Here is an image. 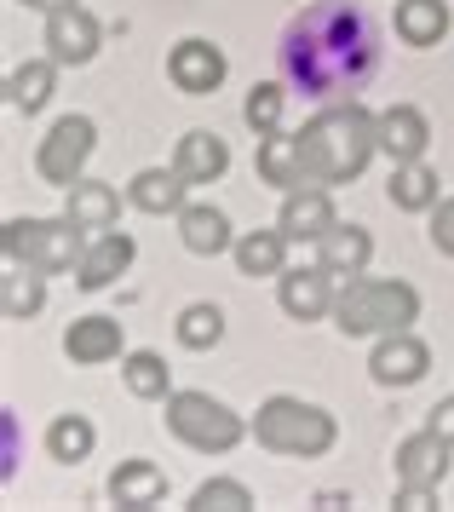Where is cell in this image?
Segmentation results:
<instances>
[{
    "instance_id": "obj_4",
    "label": "cell",
    "mask_w": 454,
    "mask_h": 512,
    "mask_svg": "<svg viewBox=\"0 0 454 512\" xmlns=\"http://www.w3.org/2000/svg\"><path fill=\"white\" fill-rule=\"evenodd\" d=\"M253 438L276 455H328L334 449V415L299 397H271L253 415Z\"/></svg>"
},
{
    "instance_id": "obj_17",
    "label": "cell",
    "mask_w": 454,
    "mask_h": 512,
    "mask_svg": "<svg viewBox=\"0 0 454 512\" xmlns=\"http://www.w3.org/2000/svg\"><path fill=\"white\" fill-rule=\"evenodd\" d=\"M64 351L75 363H110V357H121V323L115 317H75L64 328Z\"/></svg>"
},
{
    "instance_id": "obj_9",
    "label": "cell",
    "mask_w": 454,
    "mask_h": 512,
    "mask_svg": "<svg viewBox=\"0 0 454 512\" xmlns=\"http://www.w3.org/2000/svg\"><path fill=\"white\" fill-rule=\"evenodd\" d=\"M167 75H173V87L190 98H207L219 93V81H225V52L213 47V41H179V47L167 52Z\"/></svg>"
},
{
    "instance_id": "obj_21",
    "label": "cell",
    "mask_w": 454,
    "mask_h": 512,
    "mask_svg": "<svg viewBox=\"0 0 454 512\" xmlns=\"http://www.w3.org/2000/svg\"><path fill=\"white\" fill-rule=\"evenodd\" d=\"M259 179L276 190H299L305 185V162H299V133H265L259 139Z\"/></svg>"
},
{
    "instance_id": "obj_26",
    "label": "cell",
    "mask_w": 454,
    "mask_h": 512,
    "mask_svg": "<svg viewBox=\"0 0 454 512\" xmlns=\"http://www.w3.org/2000/svg\"><path fill=\"white\" fill-rule=\"evenodd\" d=\"M391 202L403 213H432L437 208V173L426 162H397V173H391Z\"/></svg>"
},
{
    "instance_id": "obj_33",
    "label": "cell",
    "mask_w": 454,
    "mask_h": 512,
    "mask_svg": "<svg viewBox=\"0 0 454 512\" xmlns=\"http://www.w3.org/2000/svg\"><path fill=\"white\" fill-rule=\"evenodd\" d=\"M190 507H202V512H242V507H253V495H248V484H236V478H213V484H202L196 495H190Z\"/></svg>"
},
{
    "instance_id": "obj_23",
    "label": "cell",
    "mask_w": 454,
    "mask_h": 512,
    "mask_svg": "<svg viewBox=\"0 0 454 512\" xmlns=\"http://www.w3.org/2000/svg\"><path fill=\"white\" fill-rule=\"evenodd\" d=\"M397 35L409 47H437L449 35V6L443 0H397Z\"/></svg>"
},
{
    "instance_id": "obj_19",
    "label": "cell",
    "mask_w": 454,
    "mask_h": 512,
    "mask_svg": "<svg viewBox=\"0 0 454 512\" xmlns=\"http://www.w3.org/2000/svg\"><path fill=\"white\" fill-rule=\"evenodd\" d=\"M317 248H322V265H328L334 277L351 282V277H363L368 271V259H374V236H368L363 225H334Z\"/></svg>"
},
{
    "instance_id": "obj_2",
    "label": "cell",
    "mask_w": 454,
    "mask_h": 512,
    "mask_svg": "<svg viewBox=\"0 0 454 512\" xmlns=\"http://www.w3.org/2000/svg\"><path fill=\"white\" fill-rule=\"evenodd\" d=\"M380 150V116H368L363 104H328L322 116L299 127V162H305V185H351Z\"/></svg>"
},
{
    "instance_id": "obj_13",
    "label": "cell",
    "mask_w": 454,
    "mask_h": 512,
    "mask_svg": "<svg viewBox=\"0 0 454 512\" xmlns=\"http://www.w3.org/2000/svg\"><path fill=\"white\" fill-rule=\"evenodd\" d=\"M46 47H52V64H87L98 52V18L81 6H58L46 18Z\"/></svg>"
},
{
    "instance_id": "obj_6",
    "label": "cell",
    "mask_w": 454,
    "mask_h": 512,
    "mask_svg": "<svg viewBox=\"0 0 454 512\" xmlns=\"http://www.w3.org/2000/svg\"><path fill=\"white\" fill-rule=\"evenodd\" d=\"M167 426H173L179 443L202 449V455H225V449H236L242 432H248L236 409H225L219 397H207V392H173L167 397Z\"/></svg>"
},
{
    "instance_id": "obj_3",
    "label": "cell",
    "mask_w": 454,
    "mask_h": 512,
    "mask_svg": "<svg viewBox=\"0 0 454 512\" xmlns=\"http://www.w3.org/2000/svg\"><path fill=\"white\" fill-rule=\"evenodd\" d=\"M420 317V294L409 282H386V277H351L340 300H334V323L340 334H397Z\"/></svg>"
},
{
    "instance_id": "obj_5",
    "label": "cell",
    "mask_w": 454,
    "mask_h": 512,
    "mask_svg": "<svg viewBox=\"0 0 454 512\" xmlns=\"http://www.w3.org/2000/svg\"><path fill=\"white\" fill-rule=\"evenodd\" d=\"M87 254V236L75 219H12L6 225V259L12 265H35V271H75Z\"/></svg>"
},
{
    "instance_id": "obj_20",
    "label": "cell",
    "mask_w": 454,
    "mask_h": 512,
    "mask_svg": "<svg viewBox=\"0 0 454 512\" xmlns=\"http://www.w3.org/2000/svg\"><path fill=\"white\" fill-rule=\"evenodd\" d=\"M173 167H179L190 185H213V179L230 167V150H225V139H219V133H184Z\"/></svg>"
},
{
    "instance_id": "obj_15",
    "label": "cell",
    "mask_w": 454,
    "mask_h": 512,
    "mask_svg": "<svg viewBox=\"0 0 454 512\" xmlns=\"http://www.w3.org/2000/svg\"><path fill=\"white\" fill-rule=\"evenodd\" d=\"M133 236H121V231H104L98 242H92L87 254H81V265H75V282L87 288V294H98V288H110L127 265H133Z\"/></svg>"
},
{
    "instance_id": "obj_28",
    "label": "cell",
    "mask_w": 454,
    "mask_h": 512,
    "mask_svg": "<svg viewBox=\"0 0 454 512\" xmlns=\"http://www.w3.org/2000/svg\"><path fill=\"white\" fill-rule=\"evenodd\" d=\"M121 380H127L133 397H150V403H156V397H173L167 392V363H161L156 351H127V357H121Z\"/></svg>"
},
{
    "instance_id": "obj_1",
    "label": "cell",
    "mask_w": 454,
    "mask_h": 512,
    "mask_svg": "<svg viewBox=\"0 0 454 512\" xmlns=\"http://www.w3.org/2000/svg\"><path fill=\"white\" fill-rule=\"evenodd\" d=\"M276 64H282L288 93L340 104L357 87H368L380 70V24L351 0H317L282 29Z\"/></svg>"
},
{
    "instance_id": "obj_27",
    "label": "cell",
    "mask_w": 454,
    "mask_h": 512,
    "mask_svg": "<svg viewBox=\"0 0 454 512\" xmlns=\"http://www.w3.org/2000/svg\"><path fill=\"white\" fill-rule=\"evenodd\" d=\"M92 443H98V432H92L87 415H58L52 426H46V455H52V461H64V466L87 461Z\"/></svg>"
},
{
    "instance_id": "obj_18",
    "label": "cell",
    "mask_w": 454,
    "mask_h": 512,
    "mask_svg": "<svg viewBox=\"0 0 454 512\" xmlns=\"http://www.w3.org/2000/svg\"><path fill=\"white\" fill-rule=\"evenodd\" d=\"M184 190H190V179L179 167H144L127 185V196H133L138 213H184Z\"/></svg>"
},
{
    "instance_id": "obj_10",
    "label": "cell",
    "mask_w": 454,
    "mask_h": 512,
    "mask_svg": "<svg viewBox=\"0 0 454 512\" xmlns=\"http://www.w3.org/2000/svg\"><path fill=\"white\" fill-rule=\"evenodd\" d=\"M282 236L288 242H322V236L334 231L340 219H334V196H328V185H299L288 190V202H282Z\"/></svg>"
},
{
    "instance_id": "obj_8",
    "label": "cell",
    "mask_w": 454,
    "mask_h": 512,
    "mask_svg": "<svg viewBox=\"0 0 454 512\" xmlns=\"http://www.w3.org/2000/svg\"><path fill=\"white\" fill-rule=\"evenodd\" d=\"M426 369H432V351H426V340H414L409 328L380 334V346L368 357V374L380 386H414V380H426Z\"/></svg>"
},
{
    "instance_id": "obj_11",
    "label": "cell",
    "mask_w": 454,
    "mask_h": 512,
    "mask_svg": "<svg viewBox=\"0 0 454 512\" xmlns=\"http://www.w3.org/2000/svg\"><path fill=\"white\" fill-rule=\"evenodd\" d=\"M334 271H328V265H299V271H282V311H288V317H299V323H317L322 311H334V300H340V294H334Z\"/></svg>"
},
{
    "instance_id": "obj_30",
    "label": "cell",
    "mask_w": 454,
    "mask_h": 512,
    "mask_svg": "<svg viewBox=\"0 0 454 512\" xmlns=\"http://www.w3.org/2000/svg\"><path fill=\"white\" fill-rule=\"evenodd\" d=\"M282 98H288V81L276 87V81H259L248 93V104H242V116H248V127L265 139V133H282Z\"/></svg>"
},
{
    "instance_id": "obj_36",
    "label": "cell",
    "mask_w": 454,
    "mask_h": 512,
    "mask_svg": "<svg viewBox=\"0 0 454 512\" xmlns=\"http://www.w3.org/2000/svg\"><path fill=\"white\" fill-rule=\"evenodd\" d=\"M18 6H35V12H58V6H75V0H18Z\"/></svg>"
},
{
    "instance_id": "obj_14",
    "label": "cell",
    "mask_w": 454,
    "mask_h": 512,
    "mask_svg": "<svg viewBox=\"0 0 454 512\" xmlns=\"http://www.w3.org/2000/svg\"><path fill=\"white\" fill-rule=\"evenodd\" d=\"M426 144H432V127H426V116H420L414 104L380 110V150H386L391 162H420Z\"/></svg>"
},
{
    "instance_id": "obj_25",
    "label": "cell",
    "mask_w": 454,
    "mask_h": 512,
    "mask_svg": "<svg viewBox=\"0 0 454 512\" xmlns=\"http://www.w3.org/2000/svg\"><path fill=\"white\" fill-rule=\"evenodd\" d=\"M282 254H288L282 225H276V231H248L242 242H236V265H242V277H282Z\"/></svg>"
},
{
    "instance_id": "obj_29",
    "label": "cell",
    "mask_w": 454,
    "mask_h": 512,
    "mask_svg": "<svg viewBox=\"0 0 454 512\" xmlns=\"http://www.w3.org/2000/svg\"><path fill=\"white\" fill-rule=\"evenodd\" d=\"M219 340H225V311H219V305H184V317H179V346L207 351V346H219Z\"/></svg>"
},
{
    "instance_id": "obj_32",
    "label": "cell",
    "mask_w": 454,
    "mask_h": 512,
    "mask_svg": "<svg viewBox=\"0 0 454 512\" xmlns=\"http://www.w3.org/2000/svg\"><path fill=\"white\" fill-rule=\"evenodd\" d=\"M6 93H12L18 110H41L46 98H52V64H23V70H12Z\"/></svg>"
},
{
    "instance_id": "obj_12",
    "label": "cell",
    "mask_w": 454,
    "mask_h": 512,
    "mask_svg": "<svg viewBox=\"0 0 454 512\" xmlns=\"http://www.w3.org/2000/svg\"><path fill=\"white\" fill-rule=\"evenodd\" d=\"M449 455H454V443L437 438L432 426H426V432H414V438H403V443H397V484L437 489L443 478H449Z\"/></svg>"
},
{
    "instance_id": "obj_24",
    "label": "cell",
    "mask_w": 454,
    "mask_h": 512,
    "mask_svg": "<svg viewBox=\"0 0 454 512\" xmlns=\"http://www.w3.org/2000/svg\"><path fill=\"white\" fill-rule=\"evenodd\" d=\"M179 231H184V248L190 254H225L230 248V219L219 208H207V202L179 213Z\"/></svg>"
},
{
    "instance_id": "obj_7",
    "label": "cell",
    "mask_w": 454,
    "mask_h": 512,
    "mask_svg": "<svg viewBox=\"0 0 454 512\" xmlns=\"http://www.w3.org/2000/svg\"><path fill=\"white\" fill-rule=\"evenodd\" d=\"M92 150H98V127L87 116H64L41 139V150H35V173H41L46 185L69 190V185H81V167H87Z\"/></svg>"
},
{
    "instance_id": "obj_22",
    "label": "cell",
    "mask_w": 454,
    "mask_h": 512,
    "mask_svg": "<svg viewBox=\"0 0 454 512\" xmlns=\"http://www.w3.org/2000/svg\"><path fill=\"white\" fill-rule=\"evenodd\" d=\"M64 213L81 225V231H110L115 213H121V196H115V185L81 179V185H69V208Z\"/></svg>"
},
{
    "instance_id": "obj_35",
    "label": "cell",
    "mask_w": 454,
    "mask_h": 512,
    "mask_svg": "<svg viewBox=\"0 0 454 512\" xmlns=\"http://www.w3.org/2000/svg\"><path fill=\"white\" fill-rule=\"evenodd\" d=\"M426 426H432L437 438H449V443H454V397H443V403H437V409H432V420H426Z\"/></svg>"
},
{
    "instance_id": "obj_16",
    "label": "cell",
    "mask_w": 454,
    "mask_h": 512,
    "mask_svg": "<svg viewBox=\"0 0 454 512\" xmlns=\"http://www.w3.org/2000/svg\"><path fill=\"white\" fill-rule=\"evenodd\" d=\"M161 495H167V472L156 461H121L110 472L115 507H161Z\"/></svg>"
},
{
    "instance_id": "obj_34",
    "label": "cell",
    "mask_w": 454,
    "mask_h": 512,
    "mask_svg": "<svg viewBox=\"0 0 454 512\" xmlns=\"http://www.w3.org/2000/svg\"><path fill=\"white\" fill-rule=\"evenodd\" d=\"M432 242H437V254L454 259V196L432 208Z\"/></svg>"
},
{
    "instance_id": "obj_31",
    "label": "cell",
    "mask_w": 454,
    "mask_h": 512,
    "mask_svg": "<svg viewBox=\"0 0 454 512\" xmlns=\"http://www.w3.org/2000/svg\"><path fill=\"white\" fill-rule=\"evenodd\" d=\"M46 271H35V265H18V271H12V277H6V317H35V311H41L46 305Z\"/></svg>"
}]
</instances>
